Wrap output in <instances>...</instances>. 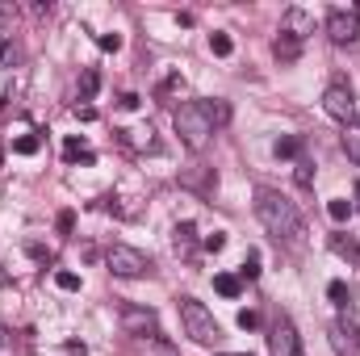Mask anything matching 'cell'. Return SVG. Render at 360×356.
Wrapping results in <instances>:
<instances>
[{"instance_id":"f35d334b","label":"cell","mask_w":360,"mask_h":356,"mask_svg":"<svg viewBox=\"0 0 360 356\" xmlns=\"http://www.w3.org/2000/svg\"><path fill=\"white\" fill-rule=\"evenodd\" d=\"M0 344H8V336H4V327H0Z\"/></svg>"},{"instance_id":"8d00e7d4","label":"cell","mask_w":360,"mask_h":356,"mask_svg":"<svg viewBox=\"0 0 360 356\" xmlns=\"http://www.w3.org/2000/svg\"><path fill=\"white\" fill-rule=\"evenodd\" d=\"M117 105H122V109H139V105H143V101H139V96H134V92H126V96H122V101H117Z\"/></svg>"},{"instance_id":"603a6c76","label":"cell","mask_w":360,"mask_h":356,"mask_svg":"<svg viewBox=\"0 0 360 356\" xmlns=\"http://www.w3.org/2000/svg\"><path fill=\"white\" fill-rule=\"evenodd\" d=\"M38 147H42L38 134H21V139H13V151H17V155H38Z\"/></svg>"},{"instance_id":"ffe728a7","label":"cell","mask_w":360,"mask_h":356,"mask_svg":"<svg viewBox=\"0 0 360 356\" xmlns=\"http://www.w3.org/2000/svg\"><path fill=\"white\" fill-rule=\"evenodd\" d=\"M297 151H302V139H297V134L276 139V160H297Z\"/></svg>"},{"instance_id":"7c38bea8","label":"cell","mask_w":360,"mask_h":356,"mask_svg":"<svg viewBox=\"0 0 360 356\" xmlns=\"http://www.w3.org/2000/svg\"><path fill=\"white\" fill-rule=\"evenodd\" d=\"M327 340H331V348H335V356H360V336H348L340 323L327 331Z\"/></svg>"},{"instance_id":"ba28073f","label":"cell","mask_w":360,"mask_h":356,"mask_svg":"<svg viewBox=\"0 0 360 356\" xmlns=\"http://www.w3.org/2000/svg\"><path fill=\"white\" fill-rule=\"evenodd\" d=\"M323 109L335 117V122H352L356 117V101H352V89L348 84H331L323 92Z\"/></svg>"},{"instance_id":"d6986e66","label":"cell","mask_w":360,"mask_h":356,"mask_svg":"<svg viewBox=\"0 0 360 356\" xmlns=\"http://www.w3.org/2000/svg\"><path fill=\"white\" fill-rule=\"evenodd\" d=\"M214 289H218L222 298H239L243 281H239V276H231V272H218V276H214Z\"/></svg>"},{"instance_id":"ac0fdd59","label":"cell","mask_w":360,"mask_h":356,"mask_svg":"<svg viewBox=\"0 0 360 356\" xmlns=\"http://www.w3.org/2000/svg\"><path fill=\"white\" fill-rule=\"evenodd\" d=\"M331 252L344 256V260H360V243L356 239H344V235H331Z\"/></svg>"},{"instance_id":"52a82bcc","label":"cell","mask_w":360,"mask_h":356,"mask_svg":"<svg viewBox=\"0 0 360 356\" xmlns=\"http://www.w3.org/2000/svg\"><path fill=\"white\" fill-rule=\"evenodd\" d=\"M269 352H272V356H302L297 327H293V319H289V314H281V319L272 323V331H269Z\"/></svg>"},{"instance_id":"d4e9b609","label":"cell","mask_w":360,"mask_h":356,"mask_svg":"<svg viewBox=\"0 0 360 356\" xmlns=\"http://www.w3.org/2000/svg\"><path fill=\"white\" fill-rule=\"evenodd\" d=\"M13 63H17V46L8 34H0V68H13Z\"/></svg>"},{"instance_id":"7402d4cb","label":"cell","mask_w":360,"mask_h":356,"mask_svg":"<svg viewBox=\"0 0 360 356\" xmlns=\"http://www.w3.org/2000/svg\"><path fill=\"white\" fill-rule=\"evenodd\" d=\"M210 51H214L218 59H226V55L235 51V42H231V34H222V30H218V34H210Z\"/></svg>"},{"instance_id":"d590c367","label":"cell","mask_w":360,"mask_h":356,"mask_svg":"<svg viewBox=\"0 0 360 356\" xmlns=\"http://www.w3.org/2000/svg\"><path fill=\"white\" fill-rule=\"evenodd\" d=\"M76 117H80V122H96V109H92V105H76Z\"/></svg>"},{"instance_id":"277c9868","label":"cell","mask_w":360,"mask_h":356,"mask_svg":"<svg viewBox=\"0 0 360 356\" xmlns=\"http://www.w3.org/2000/svg\"><path fill=\"white\" fill-rule=\"evenodd\" d=\"M105 268L113 276H143V272H151V256L139 252V248H130V243H113L105 252Z\"/></svg>"},{"instance_id":"836d02e7","label":"cell","mask_w":360,"mask_h":356,"mask_svg":"<svg viewBox=\"0 0 360 356\" xmlns=\"http://www.w3.org/2000/svg\"><path fill=\"white\" fill-rule=\"evenodd\" d=\"M72 227H76V214H72V210H63V214H59V231H63V235H72Z\"/></svg>"},{"instance_id":"9c48e42d","label":"cell","mask_w":360,"mask_h":356,"mask_svg":"<svg viewBox=\"0 0 360 356\" xmlns=\"http://www.w3.org/2000/svg\"><path fill=\"white\" fill-rule=\"evenodd\" d=\"M180 189H193V193L210 197V193L218 189V172H214V168H205V164H193V168H184V172H180Z\"/></svg>"},{"instance_id":"1f68e13d","label":"cell","mask_w":360,"mask_h":356,"mask_svg":"<svg viewBox=\"0 0 360 356\" xmlns=\"http://www.w3.org/2000/svg\"><path fill=\"white\" fill-rule=\"evenodd\" d=\"M344 151L352 164H360V134H344Z\"/></svg>"},{"instance_id":"8992f818","label":"cell","mask_w":360,"mask_h":356,"mask_svg":"<svg viewBox=\"0 0 360 356\" xmlns=\"http://www.w3.org/2000/svg\"><path fill=\"white\" fill-rule=\"evenodd\" d=\"M327 38H331L335 46H352L360 38V13L356 8H331V17H327Z\"/></svg>"},{"instance_id":"4fadbf2b","label":"cell","mask_w":360,"mask_h":356,"mask_svg":"<svg viewBox=\"0 0 360 356\" xmlns=\"http://www.w3.org/2000/svg\"><path fill=\"white\" fill-rule=\"evenodd\" d=\"M272 55H276L281 63H297V59H302V42L289 38V34H281V38L272 42Z\"/></svg>"},{"instance_id":"f1b7e54d","label":"cell","mask_w":360,"mask_h":356,"mask_svg":"<svg viewBox=\"0 0 360 356\" xmlns=\"http://www.w3.org/2000/svg\"><path fill=\"white\" fill-rule=\"evenodd\" d=\"M96 89H101V76H96V72H84V80H80V92H84V101H89V96H96Z\"/></svg>"},{"instance_id":"cb8c5ba5","label":"cell","mask_w":360,"mask_h":356,"mask_svg":"<svg viewBox=\"0 0 360 356\" xmlns=\"http://www.w3.org/2000/svg\"><path fill=\"white\" fill-rule=\"evenodd\" d=\"M55 285H59L63 293H76V289H80V276L68 272V268H59V272H55Z\"/></svg>"},{"instance_id":"4dcf8cb0","label":"cell","mask_w":360,"mask_h":356,"mask_svg":"<svg viewBox=\"0 0 360 356\" xmlns=\"http://www.w3.org/2000/svg\"><path fill=\"white\" fill-rule=\"evenodd\" d=\"M327 293H331V302L348 306V285H344V281H331V285H327Z\"/></svg>"},{"instance_id":"3957f363","label":"cell","mask_w":360,"mask_h":356,"mask_svg":"<svg viewBox=\"0 0 360 356\" xmlns=\"http://www.w3.org/2000/svg\"><path fill=\"white\" fill-rule=\"evenodd\" d=\"M180 323H184V336L197 340V344H205V348H214V344L222 340L218 319H214L197 298H180Z\"/></svg>"},{"instance_id":"4316f807","label":"cell","mask_w":360,"mask_h":356,"mask_svg":"<svg viewBox=\"0 0 360 356\" xmlns=\"http://www.w3.org/2000/svg\"><path fill=\"white\" fill-rule=\"evenodd\" d=\"M293 180H297L302 189H310V184H314V168H310L306 160H297V168H293Z\"/></svg>"},{"instance_id":"e575fe53","label":"cell","mask_w":360,"mask_h":356,"mask_svg":"<svg viewBox=\"0 0 360 356\" xmlns=\"http://www.w3.org/2000/svg\"><path fill=\"white\" fill-rule=\"evenodd\" d=\"M184 89V80H180V76H168V80H164V89H160V96H168V92H180Z\"/></svg>"},{"instance_id":"e0dca14e","label":"cell","mask_w":360,"mask_h":356,"mask_svg":"<svg viewBox=\"0 0 360 356\" xmlns=\"http://www.w3.org/2000/svg\"><path fill=\"white\" fill-rule=\"evenodd\" d=\"M139 352H143V356H180L176 348H172L168 340H160V336H151V340H143V344H139Z\"/></svg>"},{"instance_id":"484cf974","label":"cell","mask_w":360,"mask_h":356,"mask_svg":"<svg viewBox=\"0 0 360 356\" xmlns=\"http://www.w3.org/2000/svg\"><path fill=\"white\" fill-rule=\"evenodd\" d=\"M239 276H243V281H256V276H260V252H248V260H243V268H239Z\"/></svg>"},{"instance_id":"2e32d148","label":"cell","mask_w":360,"mask_h":356,"mask_svg":"<svg viewBox=\"0 0 360 356\" xmlns=\"http://www.w3.org/2000/svg\"><path fill=\"white\" fill-rule=\"evenodd\" d=\"M201 105H205V113H210V122H214V130L231 122V105H226L222 96H214V101H201Z\"/></svg>"},{"instance_id":"30bf717a","label":"cell","mask_w":360,"mask_h":356,"mask_svg":"<svg viewBox=\"0 0 360 356\" xmlns=\"http://www.w3.org/2000/svg\"><path fill=\"white\" fill-rule=\"evenodd\" d=\"M281 34H289V38L306 42V38L314 34V17H310L306 8H285V17H281Z\"/></svg>"},{"instance_id":"83f0119b","label":"cell","mask_w":360,"mask_h":356,"mask_svg":"<svg viewBox=\"0 0 360 356\" xmlns=\"http://www.w3.org/2000/svg\"><path fill=\"white\" fill-rule=\"evenodd\" d=\"M201 248H205V252H222V248H226V231H214V235H205V239H201Z\"/></svg>"},{"instance_id":"74e56055","label":"cell","mask_w":360,"mask_h":356,"mask_svg":"<svg viewBox=\"0 0 360 356\" xmlns=\"http://www.w3.org/2000/svg\"><path fill=\"white\" fill-rule=\"evenodd\" d=\"M352 210H360V184H356V201H352Z\"/></svg>"},{"instance_id":"7a4b0ae2","label":"cell","mask_w":360,"mask_h":356,"mask_svg":"<svg viewBox=\"0 0 360 356\" xmlns=\"http://www.w3.org/2000/svg\"><path fill=\"white\" fill-rule=\"evenodd\" d=\"M172 126H176L180 143H184L193 155H201V151L210 147V139H214V122H210V113H205L201 101H184L176 113H172Z\"/></svg>"},{"instance_id":"60d3db41","label":"cell","mask_w":360,"mask_h":356,"mask_svg":"<svg viewBox=\"0 0 360 356\" xmlns=\"http://www.w3.org/2000/svg\"><path fill=\"white\" fill-rule=\"evenodd\" d=\"M352 122H356V126H360V113H356V117H352Z\"/></svg>"},{"instance_id":"8fae6325","label":"cell","mask_w":360,"mask_h":356,"mask_svg":"<svg viewBox=\"0 0 360 356\" xmlns=\"http://www.w3.org/2000/svg\"><path fill=\"white\" fill-rule=\"evenodd\" d=\"M172 248H176V256H184V260L197 256V227L193 222H176L172 227Z\"/></svg>"},{"instance_id":"5bb4252c","label":"cell","mask_w":360,"mask_h":356,"mask_svg":"<svg viewBox=\"0 0 360 356\" xmlns=\"http://www.w3.org/2000/svg\"><path fill=\"white\" fill-rule=\"evenodd\" d=\"M63 160H68V164H96V155H92L76 134H72V139H63Z\"/></svg>"},{"instance_id":"5b68a950","label":"cell","mask_w":360,"mask_h":356,"mask_svg":"<svg viewBox=\"0 0 360 356\" xmlns=\"http://www.w3.org/2000/svg\"><path fill=\"white\" fill-rule=\"evenodd\" d=\"M122 331L134 340H151L160 331V314L151 306H122Z\"/></svg>"},{"instance_id":"6da1fadb","label":"cell","mask_w":360,"mask_h":356,"mask_svg":"<svg viewBox=\"0 0 360 356\" xmlns=\"http://www.w3.org/2000/svg\"><path fill=\"white\" fill-rule=\"evenodd\" d=\"M256 218L264 222V231H269L276 243H285V248H293V252L306 248V222H302L297 205H293L285 193L260 184V189H256Z\"/></svg>"},{"instance_id":"44dd1931","label":"cell","mask_w":360,"mask_h":356,"mask_svg":"<svg viewBox=\"0 0 360 356\" xmlns=\"http://www.w3.org/2000/svg\"><path fill=\"white\" fill-rule=\"evenodd\" d=\"M327 214H331V222H348L352 218V201L348 197H331L327 201Z\"/></svg>"},{"instance_id":"9a60e30c","label":"cell","mask_w":360,"mask_h":356,"mask_svg":"<svg viewBox=\"0 0 360 356\" xmlns=\"http://www.w3.org/2000/svg\"><path fill=\"white\" fill-rule=\"evenodd\" d=\"M155 130L147 126V130H117V139L126 143V147H147V151H155V139H151Z\"/></svg>"},{"instance_id":"d6a6232c","label":"cell","mask_w":360,"mask_h":356,"mask_svg":"<svg viewBox=\"0 0 360 356\" xmlns=\"http://www.w3.org/2000/svg\"><path fill=\"white\" fill-rule=\"evenodd\" d=\"M239 327H243V331H256V327H260V314H256V310H239Z\"/></svg>"},{"instance_id":"f546056e","label":"cell","mask_w":360,"mask_h":356,"mask_svg":"<svg viewBox=\"0 0 360 356\" xmlns=\"http://www.w3.org/2000/svg\"><path fill=\"white\" fill-rule=\"evenodd\" d=\"M96 46L101 51H122V34H96Z\"/></svg>"},{"instance_id":"ab89813d","label":"cell","mask_w":360,"mask_h":356,"mask_svg":"<svg viewBox=\"0 0 360 356\" xmlns=\"http://www.w3.org/2000/svg\"><path fill=\"white\" fill-rule=\"evenodd\" d=\"M222 356H248V352H222Z\"/></svg>"}]
</instances>
